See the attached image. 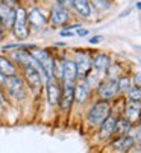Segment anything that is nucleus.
Returning <instances> with one entry per match:
<instances>
[{
	"instance_id": "obj_9",
	"label": "nucleus",
	"mask_w": 141,
	"mask_h": 153,
	"mask_svg": "<svg viewBox=\"0 0 141 153\" xmlns=\"http://www.w3.org/2000/svg\"><path fill=\"white\" fill-rule=\"evenodd\" d=\"M75 100V83H64V90H62V94H61V100H59V105L64 111L70 109Z\"/></svg>"
},
{
	"instance_id": "obj_24",
	"label": "nucleus",
	"mask_w": 141,
	"mask_h": 153,
	"mask_svg": "<svg viewBox=\"0 0 141 153\" xmlns=\"http://www.w3.org/2000/svg\"><path fill=\"white\" fill-rule=\"evenodd\" d=\"M94 2L97 3V6H99L100 9H108V8H109V5H108L106 0H94Z\"/></svg>"
},
{
	"instance_id": "obj_31",
	"label": "nucleus",
	"mask_w": 141,
	"mask_h": 153,
	"mask_svg": "<svg viewBox=\"0 0 141 153\" xmlns=\"http://www.w3.org/2000/svg\"><path fill=\"white\" fill-rule=\"evenodd\" d=\"M5 77H6V76H3L2 73H0V88H2V86H3V82H5Z\"/></svg>"
},
{
	"instance_id": "obj_23",
	"label": "nucleus",
	"mask_w": 141,
	"mask_h": 153,
	"mask_svg": "<svg viewBox=\"0 0 141 153\" xmlns=\"http://www.w3.org/2000/svg\"><path fill=\"white\" fill-rule=\"evenodd\" d=\"M117 83H119V90H125V91H128V90H129V85H131V82H129V79H128V77L120 79Z\"/></svg>"
},
{
	"instance_id": "obj_6",
	"label": "nucleus",
	"mask_w": 141,
	"mask_h": 153,
	"mask_svg": "<svg viewBox=\"0 0 141 153\" xmlns=\"http://www.w3.org/2000/svg\"><path fill=\"white\" fill-rule=\"evenodd\" d=\"M25 70V80L28 83V86L31 90H41L43 86V74L41 71H38L34 67H28V68H23Z\"/></svg>"
},
{
	"instance_id": "obj_29",
	"label": "nucleus",
	"mask_w": 141,
	"mask_h": 153,
	"mask_svg": "<svg viewBox=\"0 0 141 153\" xmlns=\"http://www.w3.org/2000/svg\"><path fill=\"white\" fill-rule=\"evenodd\" d=\"M73 35H75V33L70 30V29H68V30H61V36H73Z\"/></svg>"
},
{
	"instance_id": "obj_10",
	"label": "nucleus",
	"mask_w": 141,
	"mask_h": 153,
	"mask_svg": "<svg viewBox=\"0 0 141 153\" xmlns=\"http://www.w3.org/2000/svg\"><path fill=\"white\" fill-rule=\"evenodd\" d=\"M14 18H15V9L11 8V6H8V5L0 3V21H2L3 27L12 29Z\"/></svg>"
},
{
	"instance_id": "obj_12",
	"label": "nucleus",
	"mask_w": 141,
	"mask_h": 153,
	"mask_svg": "<svg viewBox=\"0 0 141 153\" xmlns=\"http://www.w3.org/2000/svg\"><path fill=\"white\" fill-rule=\"evenodd\" d=\"M76 70H78V74L81 76V77H85L88 73H90V70H91V65H93V62H91V59L85 55V53H81V55H78V59H76Z\"/></svg>"
},
{
	"instance_id": "obj_1",
	"label": "nucleus",
	"mask_w": 141,
	"mask_h": 153,
	"mask_svg": "<svg viewBox=\"0 0 141 153\" xmlns=\"http://www.w3.org/2000/svg\"><path fill=\"white\" fill-rule=\"evenodd\" d=\"M3 90H6V93L15 99V100H23L26 97V86H25V80H23L18 74H11L5 77L3 82Z\"/></svg>"
},
{
	"instance_id": "obj_26",
	"label": "nucleus",
	"mask_w": 141,
	"mask_h": 153,
	"mask_svg": "<svg viewBox=\"0 0 141 153\" xmlns=\"http://www.w3.org/2000/svg\"><path fill=\"white\" fill-rule=\"evenodd\" d=\"M3 5H8V6H11V8H14L15 9V6H17V0H0Z\"/></svg>"
},
{
	"instance_id": "obj_8",
	"label": "nucleus",
	"mask_w": 141,
	"mask_h": 153,
	"mask_svg": "<svg viewBox=\"0 0 141 153\" xmlns=\"http://www.w3.org/2000/svg\"><path fill=\"white\" fill-rule=\"evenodd\" d=\"M78 76L76 64L73 61H62L61 65V77L64 79V83H75Z\"/></svg>"
},
{
	"instance_id": "obj_2",
	"label": "nucleus",
	"mask_w": 141,
	"mask_h": 153,
	"mask_svg": "<svg viewBox=\"0 0 141 153\" xmlns=\"http://www.w3.org/2000/svg\"><path fill=\"white\" fill-rule=\"evenodd\" d=\"M12 33L20 41L26 39L29 36V33H31L29 23H28V12L21 6L15 8V18H14V25H12Z\"/></svg>"
},
{
	"instance_id": "obj_17",
	"label": "nucleus",
	"mask_w": 141,
	"mask_h": 153,
	"mask_svg": "<svg viewBox=\"0 0 141 153\" xmlns=\"http://www.w3.org/2000/svg\"><path fill=\"white\" fill-rule=\"evenodd\" d=\"M75 9L82 15V17H90L91 14V5L88 0H72Z\"/></svg>"
},
{
	"instance_id": "obj_18",
	"label": "nucleus",
	"mask_w": 141,
	"mask_h": 153,
	"mask_svg": "<svg viewBox=\"0 0 141 153\" xmlns=\"http://www.w3.org/2000/svg\"><path fill=\"white\" fill-rule=\"evenodd\" d=\"M93 64H94V68H96V70H99V71H106V70L109 68V65H111V59H109V56H106V55H97L96 58H94Z\"/></svg>"
},
{
	"instance_id": "obj_11",
	"label": "nucleus",
	"mask_w": 141,
	"mask_h": 153,
	"mask_svg": "<svg viewBox=\"0 0 141 153\" xmlns=\"http://www.w3.org/2000/svg\"><path fill=\"white\" fill-rule=\"evenodd\" d=\"M126 117L129 123H137L141 118V103L138 100H131L126 105Z\"/></svg>"
},
{
	"instance_id": "obj_4",
	"label": "nucleus",
	"mask_w": 141,
	"mask_h": 153,
	"mask_svg": "<svg viewBox=\"0 0 141 153\" xmlns=\"http://www.w3.org/2000/svg\"><path fill=\"white\" fill-rule=\"evenodd\" d=\"M28 23H29V27L35 30H43L47 26V17L38 8H32L28 12Z\"/></svg>"
},
{
	"instance_id": "obj_14",
	"label": "nucleus",
	"mask_w": 141,
	"mask_h": 153,
	"mask_svg": "<svg viewBox=\"0 0 141 153\" xmlns=\"http://www.w3.org/2000/svg\"><path fill=\"white\" fill-rule=\"evenodd\" d=\"M90 96V86L85 80H81L78 85H75V100L81 105V103H85L87 99Z\"/></svg>"
},
{
	"instance_id": "obj_16",
	"label": "nucleus",
	"mask_w": 141,
	"mask_h": 153,
	"mask_svg": "<svg viewBox=\"0 0 141 153\" xmlns=\"http://www.w3.org/2000/svg\"><path fill=\"white\" fill-rule=\"evenodd\" d=\"M0 73L3 76L17 74V67L14 65V62L9 61L6 56H2V55H0Z\"/></svg>"
},
{
	"instance_id": "obj_32",
	"label": "nucleus",
	"mask_w": 141,
	"mask_h": 153,
	"mask_svg": "<svg viewBox=\"0 0 141 153\" xmlns=\"http://www.w3.org/2000/svg\"><path fill=\"white\" fill-rule=\"evenodd\" d=\"M3 36V25H2V21H0V39H2Z\"/></svg>"
},
{
	"instance_id": "obj_15",
	"label": "nucleus",
	"mask_w": 141,
	"mask_h": 153,
	"mask_svg": "<svg viewBox=\"0 0 141 153\" xmlns=\"http://www.w3.org/2000/svg\"><path fill=\"white\" fill-rule=\"evenodd\" d=\"M115 127H117V121H115V118L108 117V118L102 123V127H100V138H103V140L109 138V137L115 132Z\"/></svg>"
},
{
	"instance_id": "obj_33",
	"label": "nucleus",
	"mask_w": 141,
	"mask_h": 153,
	"mask_svg": "<svg viewBox=\"0 0 141 153\" xmlns=\"http://www.w3.org/2000/svg\"><path fill=\"white\" fill-rule=\"evenodd\" d=\"M138 138L141 140V127H140V130H138Z\"/></svg>"
},
{
	"instance_id": "obj_19",
	"label": "nucleus",
	"mask_w": 141,
	"mask_h": 153,
	"mask_svg": "<svg viewBox=\"0 0 141 153\" xmlns=\"http://www.w3.org/2000/svg\"><path fill=\"white\" fill-rule=\"evenodd\" d=\"M132 146H134V138H131V137H125L119 143H115V147H119L122 152H128Z\"/></svg>"
},
{
	"instance_id": "obj_20",
	"label": "nucleus",
	"mask_w": 141,
	"mask_h": 153,
	"mask_svg": "<svg viewBox=\"0 0 141 153\" xmlns=\"http://www.w3.org/2000/svg\"><path fill=\"white\" fill-rule=\"evenodd\" d=\"M128 91H129L131 100H141V88L135 86V88H131V90H128Z\"/></svg>"
},
{
	"instance_id": "obj_27",
	"label": "nucleus",
	"mask_w": 141,
	"mask_h": 153,
	"mask_svg": "<svg viewBox=\"0 0 141 153\" xmlns=\"http://www.w3.org/2000/svg\"><path fill=\"white\" fill-rule=\"evenodd\" d=\"M100 41H102V36H99V35H97V36H93V38L90 39L91 44H99Z\"/></svg>"
},
{
	"instance_id": "obj_25",
	"label": "nucleus",
	"mask_w": 141,
	"mask_h": 153,
	"mask_svg": "<svg viewBox=\"0 0 141 153\" xmlns=\"http://www.w3.org/2000/svg\"><path fill=\"white\" fill-rule=\"evenodd\" d=\"M109 68H111V71H109V76L114 79V74H119L120 73V67H115V65H112V67H111V65H109ZM111 79V80H112Z\"/></svg>"
},
{
	"instance_id": "obj_7",
	"label": "nucleus",
	"mask_w": 141,
	"mask_h": 153,
	"mask_svg": "<svg viewBox=\"0 0 141 153\" xmlns=\"http://www.w3.org/2000/svg\"><path fill=\"white\" fill-rule=\"evenodd\" d=\"M46 90H47V100H49V103L52 106L59 105L61 94H62L61 85L55 79H49V80H46Z\"/></svg>"
},
{
	"instance_id": "obj_13",
	"label": "nucleus",
	"mask_w": 141,
	"mask_h": 153,
	"mask_svg": "<svg viewBox=\"0 0 141 153\" xmlns=\"http://www.w3.org/2000/svg\"><path fill=\"white\" fill-rule=\"evenodd\" d=\"M117 93H119V83H117V80H106L99 88V94L103 99H112Z\"/></svg>"
},
{
	"instance_id": "obj_3",
	"label": "nucleus",
	"mask_w": 141,
	"mask_h": 153,
	"mask_svg": "<svg viewBox=\"0 0 141 153\" xmlns=\"http://www.w3.org/2000/svg\"><path fill=\"white\" fill-rule=\"evenodd\" d=\"M109 117V105L106 102L96 103L90 111V121L94 124H102Z\"/></svg>"
},
{
	"instance_id": "obj_28",
	"label": "nucleus",
	"mask_w": 141,
	"mask_h": 153,
	"mask_svg": "<svg viewBox=\"0 0 141 153\" xmlns=\"http://www.w3.org/2000/svg\"><path fill=\"white\" fill-rule=\"evenodd\" d=\"M134 82H135V85L138 86H141V74H135V79H134Z\"/></svg>"
},
{
	"instance_id": "obj_5",
	"label": "nucleus",
	"mask_w": 141,
	"mask_h": 153,
	"mask_svg": "<svg viewBox=\"0 0 141 153\" xmlns=\"http://www.w3.org/2000/svg\"><path fill=\"white\" fill-rule=\"evenodd\" d=\"M68 20H70V14L65 9V6H62L61 3L53 5L50 12V23L53 26H64Z\"/></svg>"
},
{
	"instance_id": "obj_30",
	"label": "nucleus",
	"mask_w": 141,
	"mask_h": 153,
	"mask_svg": "<svg viewBox=\"0 0 141 153\" xmlns=\"http://www.w3.org/2000/svg\"><path fill=\"white\" fill-rule=\"evenodd\" d=\"M79 36H85V35H88V30L87 29H78V32H76Z\"/></svg>"
},
{
	"instance_id": "obj_21",
	"label": "nucleus",
	"mask_w": 141,
	"mask_h": 153,
	"mask_svg": "<svg viewBox=\"0 0 141 153\" xmlns=\"http://www.w3.org/2000/svg\"><path fill=\"white\" fill-rule=\"evenodd\" d=\"M6 108H8V102L5 99V94H3L2 88H0V114H3L6 111Z\"/></svg>"
},
{
	"instance_id": "obj_22",
	"label": "nucleus",
	"mask_w": 141,
	"mask_h": 153,
	"mask_svg": "<svg viewBox=\"0 0 141 153\" xmlns=\"http://www.w3.org/2000/svg\"><path fill=\"white\" fill-rule=\"evenodd\" d=\"M129 127H131V126H129V121H128V120H123V121H120V123H117L115 130H119L120 134H123V132H126Z\"/></svg>"
}]
</instances>
